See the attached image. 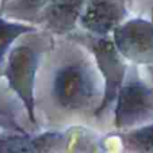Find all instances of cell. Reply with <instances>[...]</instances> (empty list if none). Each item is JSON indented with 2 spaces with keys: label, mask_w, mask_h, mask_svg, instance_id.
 I'll use <instances>...</instances> for the list:
<instances>
[{
  "label": "cell",
  "mask_w": 153,
  "mask_h": 153,
  "mask_svg": "<svg viewBox=\"0 0 153 153\" xmlns=\"http://www.w3.org/2000/svg\"><path fill=\"white\" fill-rule=\"evenodd\" d=\"M133 141L137 146L144 148L145 150L153 149V126L138 130L133 136Z\"/></svg>",
  "instance_id": "ba28073f"
},
{
  "label": "cell",
  "mask_w": 153,
  "mask_h": 153,
  "mask_svg": "<svg viewBox=\"0 0 153 153\" xmlns=\"http://www.w3.org/2000/svg\"><path fill=\"white\" fill-rule=\"evenodd\" d=\"M54 96L67 108H81L92 102L95 87L84 68L71 65L61 69L54 79Z\"/></svg>",
  "instance_id": "6da1fadb"
},
{
  "label": "cell",
  "mask_w": 153,
  "mask_h": 153,
  "mask_svg": "<svg viewBox=\"0 0 153 153\" xmlns=\"http://www.w3.org/2000/svg\"><path fill=\"white\" fill-rule=\"evenodd\" d=\"M123 15L118 0H88L83 15V25L96 33L111 30Z\"/></svg>",
  "instance_id": "5b68a950"
},
{
  "label": "cell",
  "mask_w": 153,
  "mask_h": 153,
  "mask_svg": "<svg viewBox=\"0 0 153 153\" xmlns=\"http://www.w3.org/2000/svg\"><path fill=\"white\" fill-rule=\"evenodd\" d=\"M118 43L123 53L140 61L153 60V29L144 22H133L118 31Z\"/></svg>",
  "instance_id": "3957f363"
},
{
  "label": "cell",
  "mask_w": 153,
  "mask_h": 153,
  "mask_svg": "<svg viewBox=\"0 0 153 153\" xmlns=\"http://www.w3.org/2000/svg\"><path fill=\"white\" fill-rule=\"evenodd\" d=\"M35 65H37V57L34 52L27 48H18L10 56V62L7 68L10 84L26 103L31 118L33 107H34L33 81H34Z\"/></svg>",
  "instance_id": "7a4b0ae2"
},
{
  "label": "cell",
  "mask_w": 153,
  "mask_h": 153,
  "mask_svg": "<svg viewBox=\"0 0 153 153\" xmlns=\"http://www.w3.org/2000/svg\"><path fill=\"white\" fill-rule=\"evenodd\" d=\"M84 0H54L48 12L49 23L58 30H67L73 25Z\"/></svg>",
  "instance_id": "8992f818"
},
{
  "label": "cell",
  "mask_w": 153,
  "mask_h": 153,
  "mask_svg": "<svg viewBox=\"0 0 153 153\" xmlns=\"http://www.w3.org/2000/svg\"><path fill=\"white\" fill-rule=\"evenodd\" d=\"M26 31H29V27L22 26V25L8 23L6 20L0 19V65L3 62L4 54L8 50L12 41Z\"/></svg>",
  "instance_id": "52a82bcc"
},
{
  "label": "cell",
  "mask_w": 153,
  "mask_h": 153,
  "mask_svg": "<svg viewBox=\"0 0 153 153\" xmlns=\"http://www.w3.org/2000/svg\"><path fill=\"white\" fill-rule=\"evenodd\" d=\"M153 98L144 85H130L119 95L117 119L118 125H130L138 121L152 108Z\"/></svg>",
  "instance_id": "277c9868"
}]
</instances>
